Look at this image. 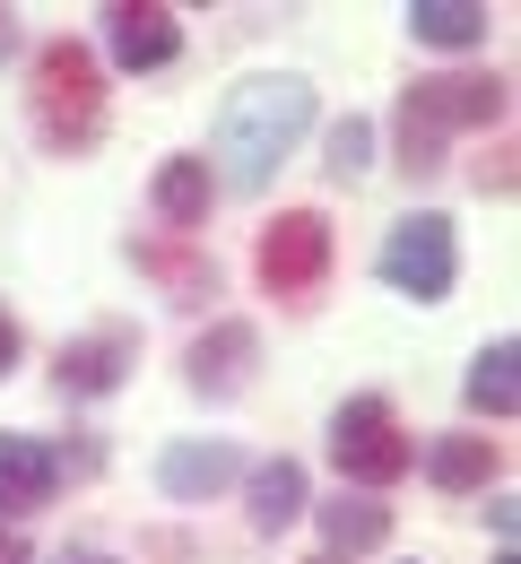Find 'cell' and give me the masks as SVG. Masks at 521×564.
Here are the masks:
<instances>
[{"mask_svg": "<svg viewBox=\"0 0 521 564\" xmlns=\"http://www.w3.org/2000/svg\"><path fill=\"white\" fill-rule=\"evenodd\" d=\"M313 131V87L287 70L270 78H243L235 96L218 105V156H226V183L235 192H261L287 156H296V140Z\"/></svg>", "mask_w": 521, "mask_h": 564, "instance_id": "obj_1", "label": "cell"}, {"mask_svg": "<svg viewBox=\"0 0 521 564\" xmlns=\"http://www.w3.org/2000/svg\"><path fill=\"white\" fill-rule=\"evenodd\" d=\"M496 113H504V78H487V70L417 78V87L400 96V165H409V174H435L452 131H487Z\"/></svg>", "mask_w": 521, "mask_h": 564, "instance_id": "obj_2", "label": "cell"}, {"mask_svg": "<svg viewBox=\"0 0 521 564\" xmlns=\"http://www.w3.org/2000/svg\"><path fill=\"white\" fill-rule=\"evenodd\" d=\"M26 105H35L44 148H62V156L96 148V131H105V70H96V53H87L78 35H53V44L35 53V87H26Z\"/></svg>", "mask_w": 521, "mask_h": 564, "instance_id": "obj_3", "label": "cell"}, {"mask_svg": "<svg viewBox=\"0 0 521 564\" xmlns=\"http://www.w3.org/2000/svg\"><path fill=\"white\" fill-rule=\"evenodd\" d=\"M330 460H339V478H357V487H391V478H409V460H417V443L400 434L391 417V400H339V417H330Z\"/></svg>", "mask_w": 521, "mask_h": 564, "instance_id": "obj_4", "label": "cell"}, {"mask_svg": "<svg viewBox=\"0 0 521 564\" xmlns=\"http://www.w3.org/2000/svg\"><path fill=\"white\" fill-rule=\"evenodd\" d=\"M382 279L400 286V295H417V304H444L452 279H460V243H452V217H400L391 235H382Z\"/></svg>", "mask_w": 521, "mask_h": 564, "instance_id": "obj_5", "label": "cell"}, {"mask_svg": "<svg viewBox=\"0 0 521 564\" xmlns=\"http://www.w3.org/2000/svg\"><path fill=\"white\" fill-rule=\"evenodd\" d=\"M252 270H261L270 295H313L322 270H330V217H322V209H287L279 226H261Z\"/></svg>", "mask_w": 521, "mask_h": 564, "instance_id": "obj_6", "label": "cell"}, {"mask_svg": "<svg viewBox=\"0 0 521 564\" xmlns=\"http://www.w3.org/2000/svg\"><path fill=\"white\" fill-rule=\"evenodd\" d=\"M53 487H62V452H44L35 434H0V530L44 512Z\"/></svg>", "mask_w": 521, "mask_h": 564, "instance_id": "obj_7", "label": "cell"}, {"mask_svg": "<svg viewBox=\"0 0 521 564\" xmlns=\"http://www.w3.org/2000/svg\"><path fill=\"white\" fill-rule=\"evenodd\" d=\"M131 356H140V339H131V330H96V339H70V348H62L53 382H62L70 400H105V391L131 373Z\"/></svg>", "mask_w": 521, "mask_h": 564, "instance_id": "obj_8", "label": "cell"}, {"mask_svg": "<svg viewBox=\"0 0 521 564\" xmlns=\"http://www.w3.org/2000/svg\"><path fill=\"white\" fill-rule=\"evenodd\" d=\"M252 356H261L252 322H218L209 339H192V391H200V400H235V391L252 382Z\"/></svg>", "mask_w": 521, "mask_h": 564, "instance_id": "obj_9", "label": "cell"}, {"mask_svg": "<svg viewBox=\"0 0 521 564\" xmlns=\"http://www.w3.org/2000/svg\"><path fill=\"white\" fill-rule=\"evenodd\" d=\"M174 53H183V26H174V9H156V0L113 9V62H122V70H165Z\"/></svg>", "mask_w": 521, "mask_h": 564, "instance_id": "obj_10", "label": "cell"}, {"mask_svg": "<svg viewBox=\"0 0 521 564\" xmlns=\"http://www.w3.org/2000/svg\"><path fill=\"white\" fill-rule=\"evenodd\" d=\"M235 469H243V460H235V443H174V452L156 460V487L174 495V503H209Z\"/></svg>", "mask_w": 521, "mask_h": 564, "instance_id": "obj_11", "label": "cell"}, {"mask_svg": "<svg viewBox=\"0 0 521 564\" xmlns=\"http://www.w3.org/2000/svg\"><path fill=\"white\" fill-rule=\"evenodd\" d=\"M156 217H165L174 235L209 226V156H165V165H156Z\"/></svg>", "mask_w": 521, "mask_h": 564, "instance_id": "obj_12", "label": "cell"}, {"mask_svg": "<svg viewBox=\"0 0 521 564\" xmlns=\"http://www.w3.org/2000/svg\"><path fill=\"white\" fill-rule=\"evenodd\" d=\"M131 261H140V270H149V279L165 286L174 304H200V295H218V270H209L200 252H183V243H140V235H131Z\"/></svg>", "mask_w": 521, "mask_h": 564, "instance_id": "obj_13", "label": "cell"}, {"mask_svg": "<svg viewBox=\"0 0 521 564\" xmlns=\"http://www.w3.org/2000/svg\"><path fill=\"white\" fill-rule=\"evenodd\" d=\"M409 35L417 44H444V53H469V44H487V9L478 0H417L409 9Z\"/></svg>", "mask_w": 521, "mask_h": 564, "instance_id": "obj_14", "label": "cell"}, {"mask_svg": "<svg viewBox=\"0 0 521 564\" xmlns=\"http://www.w3.org/2000/svg\"><path fill=\"white\" fill-rule=\"evenodd\" d=\"M322 539H330V556H366L391 539V512L366 495H339V503H322Z\"/></svg>", "mask_w": 521, "mask_h": 564, "instance_id": "obj_15", "label": "cell"}, {"mask_svg": "<svg viewBox=\"0 0 521 564\" xmlns=\"http://www.w3.org/2000/svg\"><path fill=\"white\" fill-rule=\"evenodd\" d=\"M426 478L452 487V495L487 487V478H496V443H487V434H444V443L426 452Z\"/></svg>", "mask_w": 521, "mask_h": 564, "instance_id": "obj_16", "label": "cell"}, {"mask_svg": "<svg viewBox=\"0 0 521 564\" xmlns=\"http://www.w3.org/2000/svg\"><path fill=\"white\" fill-rule=\"evenodd\" d=\"M304 503H313V495H304L296 460H261V469H252V530H287Z\"/></svg>", "mask_w": 521, "mask_h": 564, "instance_id": "obj_17", "label": "cell"}, {"mask_svg": "<svg viewBox=\"0 0 521 564\" xmlns=\"http://www.w3.org/2000/svg\"><path fill=\"white\" fill-rule=\"evenodd\" d=\"M513 365H521V348H513V339L478 348V365H469V409H487V417H513V400H521Z\"/></svg>", "mask_w": 521, "mask_h": 564, "instance_id": "obj_18", "label": "cell"}, {"mask_svg": "<svg viewBox=\"0 0 521 564\" xmlns=\"http://www.w3.org/2000/svg\"><path fill=\"white\" fill-rule=\"evenodd\" d=\"M322 165H330V183H357V174L373 165V122H357V113H348V122L330 131V156H322Z\"/></svg>", "mask_w": 521, "mask_h": 564, "instance_id": "obj_19", "label": "cell"}, {"mask_svg": "<svg viewBox=\"0 0 521 564\" xmlns=\"http://www.w3.org/2000/svg\"><path fill=\"white\" fill-rule=\"evenodd\" d=\"M9 365H18V322L0 313V373H9Z\"/></svg>", "mask_w": 521, "mask_h": 564, "instance_id": "obj_20", "label": "cell"}, {"mask_svg": "<svg viewBox=\"0 0 521 564\" xmlns=\"http://www.w3.org/2000/svg\"><path fill=\"white\" fill-rule=\"evenodd\" d=\"M0 564H26V539H18V530H0Z\"/></svg>", "mask_w": 521, "mask_h": 564, "instance_id": "obj_21", "label": "cell"}, {"mask_svg": "<svg viewBox=\"0 0 521 564\" xmlns=\"http://www.w3.org/2000/svg\"><path fill=\"white\" fill-rule=\"evenodd\" d=\"M62 564H113V556H62Z\"/></svg>", "mask_w": 521, "mask_h": 564, "instance_id": "obj_22", "label": "cell"}, {"mask_svg": "<svg viewBox=\"0 0 521 564\" xmlns=\"http://www.w3.org/2000/svg\"><path fill=\"white\" fill-rule=\"evenodd\" d=\"M0 53H9V9H0Z\"/></svg>", "mask_w": 521, "mask_h": 564, "instance_id": "obj_23", "label": "cell"}]
</instances>
